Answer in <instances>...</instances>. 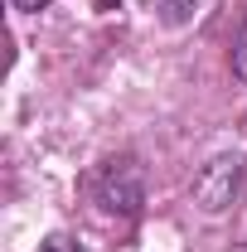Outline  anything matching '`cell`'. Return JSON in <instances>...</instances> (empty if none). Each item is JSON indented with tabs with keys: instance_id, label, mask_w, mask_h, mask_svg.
<instances>
[{
	"instance_id": "cell-1",
	"label": "cell",
	"mask_w": 247,
	"mask_h": 252,
	"mask_svg": "<svg viewBox=\"0 0 247 252\" xmlns=\"http://www.w3.org/2000/svg\"><path fill=\"white\" fill-rule=\"evenodd\" d=\"M93 199L107 209V214H141V204H146V175H141V165L131 156H117V160H102L93 175Z\"/></svg>"
},
{
	"instance_id": "cell-3",
	"label": "cell",
	"mask_w": 247,
	"mask_h": 252,
	"mask_svg": "<svg viewBox=\"0 0 247 252\" xmlns=\"http://www.w3.org/2000/svg\"><path fill=\"white\" fill-rule=\"evenodd\" d=\"M155 5H160V15H165L170 25H180L189 10H194V0H155Z\"/></svg>"
},
{
	"instance_id": "cell-4",
	"label": "cell",
	"mask_w": 247,
	"mask_h": 252,
	"mask_svg": "<svg viewBox=\"0 0 247 252\" xmlns=\"http://www.w3.org/2000/svg\"><path fill=\"white\" fill-rule=\"evenodd\" d=\"M233 73H238V83H247V25L238 34V49H233Z\"/></svg>"
},
{
	"instance_id": "cell-2",
	"label": "cell",
	"mask_w": 247,
	"mask_h": 252,
	"mask_svg": "<svg viewBox=\"0 0 247 252\" xmlns=\"http://www.w3.org/2000/svg\"><path fill=\"white\" fill-rule=\"evenodd\" d=\"M238 189H243V160L238 156H218V160H209V165L199 170V180H194V204H199L204 214H223V209H233Z\"/></svg>"
},
{
	"instance_id": "cell-5",
	"label": "cell",
	"mask_w": 247,
	"mask_h": 252,
	"mask_svg": "<svg viewBox=\"0 0 247 252\" xmlns=\"http://www.w3.org/2000/svg\"><path fill=\"white\" fill-rule=\"evenodd\" d=\"M39 252H83V248H78L73 238H44V243H39Z\"/></svg>"
},
{
	"instance_id": "cell-7",
	"label": "cell",
	"mask_w": 247,
	"mask_h": 252,
	"mask_svg": "<svg viewBox=\"0 0 247 252\" xmlns=\"http://www.w3.org/2000/svg\"><path fill=\"white\" fill-rule=\"evenodd\" d=\"M97 10H117V0H93Z\"/></svg>"
},
{
	"instance_id": "cell-6",
	"label": "cell",
	"mask_w": 247,
	"mask_h": 252,
	"mask_svg": "<svg viewBox=\"0 0 247 252\" xmlns=\"http://www.w3.org/2000/svg\"><path fill=\"white\" fill-rule=\"evenodd\" d=\"M10 5H15V10H25V15H39L49 0H10Z\"/></svg>"
}]
</instances>
